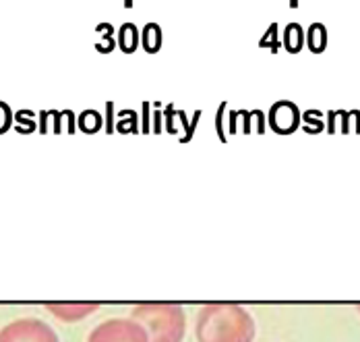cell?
Here are the masks:
<instances>
[{
	"mask_svg": "<svg viewBox=\"0 0 360 342\" xmlns=\"http://www.w3.org/2000/svg\"><path fill=\"white\" fill-rule=\"evenodd\" d=\"M197 342H252L255 319L236 303H207L201 307L195 326Z\"/></svg>",
	"mask_w": 360,
	"mask_h": 342,
	"instance_id": "cell-1",
	"label": "cell"
},
{
	"mask_svg": "<svg viewBox=\"0 0 360 342\" xmlns=\"http://www.w3.org/2000/svg\"><path fill=\"white\" fill-rule=\"evenodd\" d=\"M131 317L147 330L149 342L184 341L186 317L179 303H137Z\"/></svg>",
	"mask_w": 360,
	"mask_h": 342,
	"instance_id": "cell-2",
	"label": "cell"
},
{
	"mask_svg": "<svg viewBox=\"0 0 360 342\" xmlns=\"http://www.w3.org/2000/svg\"><path fill=\"white\" fill-rule=\"evenodd\" d=\"M87 342H149V336L133 317H114L94 328Z\"/></svg>",
	"mask_w": 360,
	"mask_h": 342,
	"instance_id": "cell-3",
	"label": "cell"
},
{
	"mask_svg": "<svg viewBox=\"0 0 360 342\" xmlns=\"http://www.w3.org/2000/svg\"><path fill=\"white\" fill-rule=\"evenodd\" d=\"M0 342H60L56 332L37 317H21L0 330Z\"/></svg>",
	"mask_w": 360,
	"mask_h": 342,
	"instance_id": "cell-4",
	"label": "cell"
},
{
	"mask_svg": "<svg viewBox=\"0 0 360 342\" xmlns=\"http://www.w3.org/2000/svg\"><path fill=\"white\" fill-rule=\"evenodd\" d=\"M300 120H302V114L298 110V106L290 100L276 102L267 113V125L271 127V131H276L280 135L294 133L298 129Z\"/></svg>",
	"mask_w": 360,
	"mask_h": 342,
	"instance_id": "cell-5",
	"label": "cell"
},
{
	"mask_svg": "<svg viewBox=\"0 0 360 342\" xmlns=\"http://www.w3.org/2000/svg\"><path fill=\"white\" fill-rule=\"evenodd\" d=\"M46 307L65 322H77L89 313H94L100 305L98 303H46Z\"/></svg>",
	"mask_w": 360,
	"mask_h": 342,
	"instance_id": "cell-6",
	"label": "cell"
},
{
	"mask_svg": "<svg viewBox=\"0 0 360 342\" xmlns=\"http://www.w3.org/2000/svg\"><path fill=\"white\" fill-rule=\"evenodd\" d=\"M139 44H141V34L135 23H124L118 30V46L124 54H133Z\"/></svg>",
	"mask_w": 360,
	"mask_h": 342,
	"instance_id": "cell-7",
	"label": "cell"
},
{
	"mask_svg": "<svg viewBox=\"0 0 360 342\" xmlns=\"http://www.w3.org/2000/svg\"><path fill=\"white\" fill-rule=\"evenodd\" d=\"M327 30H325L323 23H313L311 27H309V32L304 34V44H307V48L313 52V54H321L325 52V48H327Z\"/></svg>",
	"mask_w": 360,
	"mask_h": 342,
	"instance_id": "cell-8",
	"label": "cell"
},
{
	"mask_svg": "<svg viewBox=\"0 0 360 342\" xmlns=\"http://www.w3.org/2000/svg\"><path fill=\"white\" fill-rule=\"evenodd\" d=\"M286 52L290 54H298L304 46V30L300 23H290L284 27V39H282Z\"/></svg>",
	"mask_w": 360,
	"mask_h": 342,
	"instance_id": "cell-9",
	"label": "cell"
},
{
	"mask_svg": "<svg viewBox=\"0 0 360 342\" xmlns=\"http://www.w3.org/2000/svg\"><path fill=\"white\" fill-rule=\"evenodd\" d=\"M162 42H164L162 27H160L158 23H147L143 27V32H141V46H143L145 52H149V54L160 52Z\"/></svg>",
	"mask_w": 360,
	"mask_h": 342,
	"instance_id": "cell-10",
	"label": "cell"
},
{
	"mask_svg": "<svg viewBox=\"0 0 360 342\" xmlns=\"http://www.w3.org/2000/svg\"><path fill=\"white\" fill-rule=\"evenodd\" d=\"M77 122H79L81 131H85V133H96V131L102 127L104 118H102V114L98 113V110H85V113H81V116L77 118Z\"/></svg>",
	"mask_w": 360,
	"mask_h": 342,
	"instance_id": "cell-11",
	"label": "cell"
},
{
	"mask_svg": "<svg viewBox=\"0 0 360 342\" xmlns=\"http://www.w3.org/2000/svg\"><path fill=\"white\" fill-rule=\"evenodd\" d=\"M98 32L102 34V39L96 44V50L102 52V54H108V52L114 50V27L110 23H100Z\"/></svg>",
	"mask_w": 360,
	"mask_h": 342,
	"instance_id": "cell-12",
	"label": "cell"
},
{
	"mask_svg": "<svg viewBox=\"0 0 360 342\" xmlns=\"http://www.w3.org/2000/svg\"><path fill=\"white\" fill-rule=\"evenodd\" d=\"M116 129L120 133H137V114L133 110H120L118 113V122H116Z\"/></svg>",
	"mask_w": 360,
	"mask_h": 342,
	"instance_id": "cell-13",
	"label": "cell"
},
{
	"mask_svg": "<svg viewBox=\"0 0 360 342\" xmlns=\"http://www.w3.org/2000/svg\"><path fill=\"white\" fill-rule=\"evenodd\" d=\"M302 120L307 122V127H304L307 133H319V131H323V114L319 113V110H307V113L302 114Z\"/></svg>",
	"mask_w": 360,
	"mask_h": 342,
	"instance_id": "cell-14",
	"label": "cell"
},
{
	"mask_svg": "<svg viewBox=\"0 0 360 342\" xmlns=\"http://www.w3.org/2000/svg\"><path fill=\"white\" fill-rule=\"evenodd\" d=\"M259 46L261 48H269L271 52H278L280 50V36H278V23H271L267 34L259 39Z\"/></svg>",
	"mask_w": 360,
	"mask_h": 342,
	"instance_id": "cell-15",
	"label": "cell"
},
{
	"mask_svg": "<svg viewBox=\"0 0 360 342\" xmlns=\"http://www.w3.org/2000/svg\"><path fill=\"white\" fill-rule=\"evenodd\" d=\"M15 122H23L25 127L19 129V133H32L36 129V120H34V113L32 110H19L15 114Z\"/></svg>",
	"mask_w": 360,
	"mask_h": 342,
	"instance_id": "cell-16",
	"label": "cell"
},
{
	"mask_svg": "<svg viewBox=\"0 0 360 342\" xmlns=\"http://www.w3.org/2000/svg\"><path fill=\"white\" fill-rule=\"evenodd\" d=\"M13 120H15V116H13V113H11L8 104L0 102V135H2V133H6V131L11 129Z\"/></svg>",
	"mask_w": 360,
	"mask_h": 342,
	"instance_id": "cell-17",
	"label": "cell"
},
{
	"mask_svg": "<svg viewBox=\"0 0 360 342\" xmlns=\"http://www.w3.org/2000/svg\"><path fill=\"white\" fill-rule=\"evenodd\" d=\"M179 118H180V122L184 125V131H186V133H184V137H182V141H188V139L193 137V131H195V127H197L199 118H201V110H197V113H195V116H193V122H191V125L186 122V118H184V113H182V110L179 113Z\"/></svg>",
	"mask_w": 360,
	"mask_h": 342,
	"instance_id": "cell-18",
	"label": "cell"
},
{
	"mask_svg": "<svg viewBox=\"0 0 360 342\" xmlns=\"http://www.w3.org/2000/svg\"><path fill=\"white\" fill-rule=\"evenodd\" d=\"M228 108V104L226 102H221L219 104V110H217V116H216V129H217V135H219V139L221 141H226V133H224V110Z\"/></svg>",
	"mask_w": 360,
	"mask_h": 342,
	"instance_id": "cell-19",
	"label": "cell"
},
{
	"mask_svg": "<svg viewBox=\"0 0 360 342\" xmlns=\"http://www.w3.org/2000/svg\"><path fill=\"white\" fill-rule=\"evenodd\" d=\"M338 113V120H340V133H348L350 131V118H352V113H346V110H335Z\"/></svg>",
	"mask_w": 360,
	"mask_h": 342,
	"instance_id": "cell-20",
	"label": "cell"
},
{
	"mask_svg": "<svg viewBox=\"0 0 360 342\" xmlns=\"http://www.w3.org/2000/svg\"><path fill=\"white\" fill-rule=\"evenodd\" d=\"M240 113V116H243V133H251V129H252V110L249 113V110H238Z\"/></svg>",
	"mask_w": 360,
	"mask_h": 342,
	"instance_id": "cell-21",
	"label": "cell"
},
{
	"mask_svg": "<svg viewBox=\"0 0 360 342\" xmlns=\"http://www.w3.org/2000/svg\"><path fill=\"white\" fill-rule=\"evenodd\" d=\"M174 116H176L174 106L168 104V106H166V122H168V131H170V133H176V131H174V125H172V122H174Z\"/></svg>",
	"mask_w": 360,
	"mask_h": 342,
	"instance_id": "cell-22",
	"label": "cell"
},
{
	"mask_svg": "<svg viewBox=\"0 0 360 342\" xmlns=\"http://www.w3.org/2000/svg\"><path fill=\"white\" fill-rule=\"evenodd\" d=\"M252 116H255V120H257V133H263L265 131V114L261 113V110H252Z\"/></svg>",
	"mask_w": 360,
	"mask_h": 342,
	"instance_id": "cell-23",
	"label": "cell"
},
{
	"mask_svg": "<svg viewBox=\"0 0 360 342\" xmlns=\"http://www.w3.org/2000/svg\"><path fill=\"white\" fill-rule=\"evenodd\" d=\"M149 110H151V106H149V102H143V133H147L149 129H151V125H149Z\"/></svg>",
	"mask_w": 360,
	"mask_h": 342,
	"instance_id": "cell-24",
	"label": "cell"
},
{
	"mask_svg": "<svg viewBox=\"0 0 360 342\" xmlns=\"http://www.w3.org/2000/svg\"><path fill=\"white\" fill-rule=\"evenodd\" d=\"M151 116H153V131H155V133H162V113L155 110Z\"/></svg>",
	"mask_w": 360,
	"mask_h": 342,
	"instance_id": "cell-25",
	"label": "cell"
},
{
	"mask_svg": "<svg viewBox=\"0 0 360 342\" xmlns=\"http://www.w3.org/2000/svg\"><path fill=\"white\" fill-rule=\"evenodd\" d=\"M106 110H108V133H114V116H112V113H114V104H112V102L106 104Z\"/></svg>",
	"mask_w": 360,
	"mask_h": 342,
	"instance_id": "cell-26",
	"label": "cell"
},
{
	"mask_svg": "<svg viewBox=\"0 0 360 342\" xmlns=\"http://www.w3.org/2000/svg\"><path fill=\"white\" fill-rule=\"evenodd\" d=\"M238 110H230V133H236V122H238Z\"/></svg>",
	"mask_w": 360,
	"mask_h": 342,
	"instance_id": "cell-27",
	"label": "cell"
},
{
	"mask_svg": "<svg viewBox=\"0 0 360 342\" xmlns=\"http://www.w3.org/2000/svg\"><path fill=\"white\" fill-rule=\"evenodd\" d=\"M48 114L50 113L39 114V116H41V133H46V131H48Z\"/></svg>",
	"mask_w": 360,
	"mask_h": 342,
	"instance_id": "cell-28",
	"label": "cell"
},
{
	"mask_svg": "<svg viewBox=\"0 0 360 342\" xmlns=\"http://www.w3.org/2000/svg\"><path fill=\"white\" fill-rule=\"evenodd\" d=\"M350 113L356 118V133H360V110H350Z\"/></svg>",
	"mask_w": 360,
	"mask_h": 342,
	"instance_id": "cell-29",
	"label": "cell"
},
{
	"mask_svg": "<svg viewBox=\"0 0 360 342\" xmlns=\"http://www.w3.org/2000/svg\"><path fill=\"white\" fill-rule=\"evenodd\" d=\"M124 6H127V8H131V6H133V0H124Z\"/></svg>",
	"mask_w": 360,
	"mask_h": 342,
	"instance_id": "cell-30",
	"label": "cell"
},
{
	"mask_svg": "<svg viewBox=\"0 0 360 342\" xmlns=\"http://www.w3.org/2000/svg\"><path fill=\"white\" fill-rule=\"evenodd\" d=\"M290 6L294 8V6H298V0H290Z\"/></svg>",
	"mask_w": 360,
	"mask_h": 342,
	"instance_id": "cell-31",
	"label": "cell"
},
{
	"mask_svg": "<svg viewBox=\"0 0 360 342\" xmlns=\"http://www.w3.org/2000/svg\"><path fill=\"white\" fill-rule=\"evenodd\" d=\"M359 311H360V305H359Z\"/></svg>",
	"mask_w": 360,
	"mask_h": 342,
	"instance_id": "cell-32",
	"label": "cell"
}]
</instances>
